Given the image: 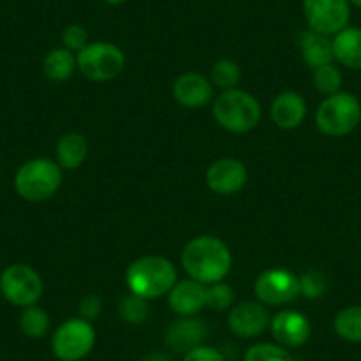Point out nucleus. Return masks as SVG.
<instances>
[{
  "label": "nucleus",
  "mask_w": 361,
  "mask_h": 361,
  "mask_svg": "<svg viewBox=\"0 0 361 361\" xmlns=\"http://www.w3.org/2000/svg\"><path fill=\"white\" fill-rule=\"evenodd\" d=\"M180 264L190 279L209 286L221 282L228 275L232 255L221 239L214 235H199L185 246L180 253Z\"/></svg>",
  "instance_id": "nucleus-1"
},
{
  "label": "nucleus",
  "mask_w": 361,
  "mask_h": 361,
  "mask_svg": "<svg viewBox=\"0 0 361 361\" xmlns=\"http://www.w3.org/2000/svg\"><path fill=\"white\" fill-rule=\"evenodd\" d=\"M177 282V269L169 259L145 255L130 264L126 271V286L130 293L144 300H158L170 293Z\"/></svg>",
  "instance_id": "nucleus-2"
},
{
  "label": "nucleus",
  "mask_w": 361,
  "mask_h": 361,
  "mask_svg": "<svg viewBox=\"0 0 361 361\" xmlns=\"http://www.w3.org/2000/svg\"><path fill=\"white\" fill-rule=\"evenodd\" d=\"M213 116L224 130L246 133L259 124L262 110L250 92L241 89L221 90L213 103Z\"/></svg>",
  "instance_id": "nucleus-3"
},
{
  "label": "nucleus",
  "mask_w": 361,
  "mask_h": 361,
  "mask_svg": "<svg viewBox=\"0 0 361 361\" xmlns=\"http://www.w3.org/2000/svg\"><path fill=\"white\" fill-rule=\"evenodd\" d=\"M62 183V169L57 161L36 158L23 163L15 176V190L29 202H41L55 195Z\"/></svg>",
  "instance_id": "nucleus-4"
},
{
  "label": "nucleus",
  "mask_w": 361,
  "mask_h": 361,
  "mask_svg": "<svg viewBox=\"0 0 361 361\" xmlns=\"http://www.w3.org/2000/svg\"><path fill=\"white\" fill-rule=\"evenodd\" d=\"M361 123V103L350 92L326 96L315 112L319 131L328 137H345Z\"/></svg>",
  "instance_id": "nucleus-5"
},
{
  "label": "nucleus",
  "mask_w": 361,
  "mask_h": 361,
  "mask_svg": "<svg viewBox=\"0 0 361 361\" xmlns=\"http://www.w3.org/2000/svg\"><path fill=\"white\" fill-rule=\"evenodd\" d=\"M124 66L123 50L109 41L89 43L76 54V69L90 82H110L123 73Z\"/></svg>",
  "instance_id": "nucleus-6"
},
{
  "label": "nucleus",
  "mask_w": 361,
  "mask_h": 361,
  "mask_svg": "<svg viewBox=\"0 0 361 361\" xmlns=\"http://www.w3.org/2000/svg\"><path fill=\"white\" fill-rule=\"evenodd\" d=\"M96 345V329L92 322L73 317L62 322L51 336V350L61 361H80L89 356Z\"/></svg>",
  "instance_id": "nucleus-7"
},
{
  "label": "nucleus",
  "mask_w": 361,
  "mask_h": 361,
  "mask_svg": "<svg viewBox=\"0 0 361 361\" xmlns=\"http://www.w3.org/2000/svg\"><path fill=\"white\" fill-rule=\"evenodd\" d=\"M0 293L15 307H30L36 305L43 294V280L32 266L11 264L0 275Z\"/></svg>",
  "instance_id": "nucleus-8"
},
{
  "label": "nucleus",
  "mask_w": 361,
  "mask_h": 361,
  "mask_svg": "<svg viewBox=\"0 0 361 361\" xmlns=\"http://www.w3.org/2000/svg\"><path fill=\"white\" fill-rule=\"evenodd\" d=\"M253 289L262 305L280 307L300 296V276L286 267H269L257 276Z\"/></svg>",
  "instance_id": "nucleus-9"
},
{
  "label": "nucleus",
  "mask_w": 361,
  "mask_h": 361,
  "mask_svg": "<svg viewBox=\"0 0 361 361\" xmlns=\"http://www.w3.org/2000/svg\"><path fill=\"white\" fill-rule=\"evenodd\" d=\"M303 15L308 27L324 36H335L349 27V0H303Z\"/></svg>",
  "instance_id": "nucleus-10"
},
{
  "label": "nucleus",
  "mask_w": 361,
  "mask_h": 361,
  "mask_svg": "<svg viewBox=\"0 0 361 361\" xmlns=\"http://www.w3.org/2000/svg\"><path fill=\"white\" fill-rule=\"evenodd\" d=\"M271 335L286 349H296L310 340L312 324L307 315L296 310H280L269 322Z\"/></svg>",
  "instance_id": "nucleus-11"
},
{
  "label": "nucleus",
  "mask_w": 361,
  "mask_h": 361,
  "mask_svg": "<svg viewBox=\"0 0 361 361\" xmlns=\"http://www.w3.org/2000/svg\"><path fill=\"white\" fill-rule=\"evenodd\" d=\"M269 312L260 301H243L232 307L228 314V328L241 338H255L269 328Z\"/></svg>",
  "instance_id": "nucleus-12"
},
{
  "label": "nucleus",
  "mask_w": 361,
  "mask_h": 361,
  "mask_svg": "<svg viewBox=\"0 0 361 361\" xmlns=\"http://www.w3.org/2000/svg\"><path fill=\"white\" fill-rule=\"evenodd\" d=\"M248 180V170L239 159H216L206 172V183L211 192L218 195H234L245 188Z\"/></svg>",
  "instance_id": "nucleus-13"
},
{
  "label": "nucleus",
  "mask_w": 361,
  "mask_h": 361,
  "mask_svg": "<svg viewBox=\"0 0 361 361\" xmlns=\"http://www.w3.org/2000/svg\"><path fill=\"white\" fill-rule=\"evenodd\" d=\"M173 98L185 109H200L213 98V83L202 73H185L173 82Z\"/></svg>",
  "instance_id": "nucleus-14"
},
{
  "label": "nucleus",
  "mask_w": 361,
  "mask_h": 361,
  "mask_svg": "<svg viewBox=\"0 0 361 361\" xmlns=\"http://www.w3.org/2000/svg\"><path fill=\"white\" fill-rule=\"evenodd\" d=\"M207 336V326L200 319L180 317L173 321L165 331V342L173 353L186 354L188 350L202 345Z\"/></svg>",
  "instance_id": "nucleus-15"
},
{
  "label": "nucleus",
  "mask_w": 361,
  "mask_h": 361,
  "mask_svg": "<svg viewBox=\"0 0 361 361\" xmlns=\"http://www.w3.org/2000/svg\"><path fill=\"white\" fill-rule=\"evenodd\" d=\"M169 305L180 317H192L206 307V286L193 279L177 280L169 293Z\"/></svg>",
  "instance_id": "nucleus-16"
},
{
  "label": "nucleus",
  "mask_w": 361,
  "mask_h": 361,
  "mask_svg": "<svg viewBox=\"0 0 361 361\" xmlns=\"http://www.w3.org/2000/svg\"><path fill=\"white\" fill-rule=\"evenodd\" d=\"M307 117V102L300 92H280L271 105V119L282 130H296Z\"/></svg>",
  "instance_id": "nucleus-17"
},
{
  "label": "nucleus",
  "mask_w": 361,
  "mask_h": 361,
  "mask_svg": "<svg viewBox=\"0 0 361 361\" xmlns=\"http://www.w3.org/2000/svg\"><path fill=\"white\" fill-rule=\"evenodd\" d=\"M300 50L305 64L312 69H317L324 64H331L333 57V41L329 36H324L315 30H305L300 36Z\"/></svg>",
  "instance_id": "nucleus-18"
},
{
  "label": "nucleus",
  "mask_w": 361,
  "mask_h": 361,
  "mask_svg": "<svg viewBox=\"0 0 361 361\" xmlns=\"http://www.w3.org/2000/svg\"><path fill=\"white\" fill-rule=\"evenodd\" d=\"M333 57L350 69H361V29L345 27L333 37Z\"/></svg>",
  "instance_id": "nucleus-19"
},
{
  "label": "nucleus",
  "mask_w": 361,
  "mask_h": 361,
  "mask_svg": "<svg viewBox=\"0 0 361 361\" xmlns=\"http://www.w3.org/2000/svg\"><path fill=\"white\" fill-rule=\"evenodd\" d=\"M89 154V145L83 135L68 133L61 137L57 144V163L61 169L75 170L85 161Z\"/></svg>",
  "instance_id": "nucleus-20"
},
{
  "label": "nucleus",
  "mask_w": 361,
  "mask_h": 361,
  "mask_svg": "<svg viewBox=\"0 0 361 361\" xmlns=\"http://www.w3.org/2000/svg\"><path fill=\"white\" fill-rule=\"evenodd\" d=\"M76 69V54L68 48H55L48 51L43 61V73L50 82H66Z\"/></svg>",
  "instance_id": "nucleus-21"
},
{
  "label": "nucleus",
  "mask_w": 361,
  "mask_h": 361,
  "mask_svg": "<svg viewBox=\"0 0 361 361\" xmlns=\"http://www.w3.org/2000/svg\"><path fill=\"white\" fill-rule=\"evenodd\" d=\"M336 335L350 343H361V307H347L333 321Z\"/></svg>",
  "instance_id": "nucleus-22"
},
{
  "label": "nucleus",
  "mask_w": 361,
  "mask_h": 361,
  "mask_svg": "<svg viewBox=\"0 0 361 361\" xmlns=\"http://www.w3.org/2000/svg\"><path fill=\"white\" fill-rule=\"evenodd\" d=\"M20 329L29 338H43L50 331V317L43 308L37 305H30V307L22 308L20 314Z\"/></svg>",
  "instance_id": "nucleus-23"
},
{
  "label": "nucleus",
  "mask_w": 361,
  "mask_h": 361,
  "mask_svg": "<svg viewBox=\"0 0 361 361\" xmlns=\"http://www.w3.org/2000/svg\"><path fill=\"white\" fill-rule=\"evenodd\" d=\"M239 80H241V69L234 61L221 59L211 69V83L221 90L238 89Z\"/></svg>",
  "instance_id": "nucleus-24"
},
{
  "label": "nucleus",
  "mask_w": 361,
  "mask_h": 361,
  "mask_svg": "<svg viewBox=\"0 0 361 361\" xmlns=\"http://www.w3.org/2000/svg\"><path fill=\"white\" fill-rule=\"evenodd\" d=\"M245 361H294L289 349L280 343L262 342L248 347L245 354Z\"/></svg>",
  "instance_id": "nucleus-25"
},
{
  "label": "nucleus",
  "mask_w": 361,
  "mask_h": 361,
  "mask_svg": "<svg viewBox=\"0 0 361 361\" xmlns=\"http://www.w3.org/2000/svg\"><path fill=\"white\" fill-rule=\"evenodd\" d=\"M314 85L321 94H336L342 87V73L333 62L321 66V68L314 69Z\"/></svg>",
  "instance_id": "nucleus-26"
},
{
  "label": "nucleus",
  "mask_w": 361,
  "mask_h": 361,
  "mask_svg": "<svg viewBox=\"0 0 361 361\" xmlns=\"http://www.w3.org/2000/svg\"><path fill=\"white\" fill-rule=\"evenodd\" d=\"M119 314L130 324H142L147 321L149 317V305L147 300L137 296V294L130 293L121 300L119 305Z\"/></svg>",
  "instance_id": "nucleus-27"
},
{
  "label": "nucleus",
  "mask_w": 361,
  "mask_h": 361,
  "mask_svg": "<svg viewBox=\"0 0 361 361\" xmlns=\"http://www.w3.org/2000/svg\"><path fill=\"white\" fill-rule=\"evenodd\" d=\"M206 307L213 312H224L234 307V290L228 283L214 282L206 286Z\"/></svg>",
  "instance_id": "nucleus-28"
},
{
  "label": "nucleus",
  "mask_w": 361,
  "mask_h": 361,
  "mask_svg": "<svg viewBox=\"0 0 361 361\" xmlns=\"http://www.w3.org/2000/svg\"><path fill=\"white\" fill-rule=\"evenodd\" d=\"M328 290V280L321 271H307L300 276V294L307 300H317Z\"/></svg>",
  "instance_id": "nucleus-29"
},
{
  "label": "nucleus",
  "mask_w": 361,
  "mask_h": 361,
  "mask_svg": "<svg viewBox=\"0 0 361 361\" xmlns=\"http://www.w3.org/2000/svg\"><path fill=\"white\" fill-rule=\"evenodd\" d=\"M62 43L73 54H78L89 44V32L82 25H69L62 32Z\"/></svg>",
  "instance_id": "nucleus-30"
},
{
  "label": "nucleus",
  "mask_w": 361,
  "mask_h": 361,
  "mask_svg": "<svg viewBox=\"0 0 361 361\" xmlns=\"http://www.w3.org/2000/svg\"><path fill=\"white\" fill-rule=\"evenodd\" d=\"M183 361H225V357L218 349H214V347H209V345H204L202 343V345L188 350V353L185 354V360Z\"/></svg>",
  "instance_id": "nucleus-31"
},
{
  "label": "nucleus",
  "mask_w": 361,
  "mask_h": 361,
  "mask_svg": "<svg viewBox=\"0 0 361 361\" xmlns=\"http://www.w3.org/2000/svg\"><path fill=\"white\" fill-rule=\"evenodd\" d=\"M78 312L82 319L92 321V319H96L99 314H102V300H99L96 294H89V296H85L82 301H80Z\"/></svg>",
  "instance_id": "nucleus-32"
},
{
  "label": "nucleus",
  "mask_w": 361,
  "mask_h": 361,
  "mask_svg": "<svg viewBox=\"0 0 361 361\" xmlns=\"http://www.w3.org/2000/svg\"><path fill=\"white\" fill-rule=\"evenodd\" d=\"M142 361H170V357H166L165 354L161 353H152L149 354V356H145Z\"/></svg>",
  "instance_id": "nucleus-33"
},
{
  "label": "nucleus",
  "mask_w": 361,
  "mask_h": 361,
  "mask_svg": "<svg viewBox=\"0 0 361 361\" xmlns=\"http://www.w3.org/2000/svg\"><path fill=\"white\" fill-rule=\"evenodd\" d=\"M105 4H110V6H119V4H124L126 0H103Z\"/></svg>",
  "instance_id": "nucleus-34"
},
{
  "label": "nucleus",
  "mask_w": 361,
  "mask_h": 361,
  "mask_svg": "<svg viewBox=\"0 0 361 361\" xmlns=\"http://www.w3.org/2000/svg\"><path fill=\"white\" fill-rule=\"evenodd\" d=\"M349 4L356 6V8H360V9H361V0H349Z\"/></svg>",
  "instance_id": "nucleus-35"
}]
</instances>
